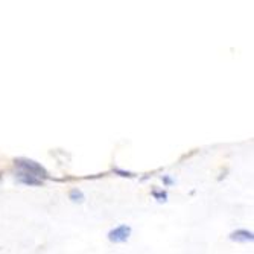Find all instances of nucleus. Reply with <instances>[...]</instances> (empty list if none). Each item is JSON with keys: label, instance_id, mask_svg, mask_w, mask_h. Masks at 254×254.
Segmentation results:
<instances>
[{"label": "nucleus", "instance_id": "423d86ee", "mask_svg": "<svg viewBox=\"0 0 254 254\" xmlns=\"http://www.w3.org/2000/svg\"><path fill=\"white\" fill-rule=\"evenodd\" d=\"M151 195H152L158 202H166V201H168V192H165V190H152Z\"/></svg>", "mask_w": 254, "mask_h": 254}, {"label": "nucleus", "instance_id": "20e7f679", "mask_svg": "<svg viewBox=\"0 0 254 254\" xmlns=\"http://www.w3.org/2000/svg\"><path fill=\"white\" fill-rule=\"evenodd\" d=\"M230 239L235 241V242H242V244H247V242H253L254 241V235L253 232H248L245 228H239L236 232H233L230 235Z\"/></svg>", "mask_w": 254, "mask_h": 254}, {"label": "nucleus", "instance_id": "39448f33", "mask_svg": "<svg viewBox=\"0 0 254 254\" xmlns=\"http://www.w3.org/2000/svg\"><path fill=\"white\" fill-rule=\"evenodd\" d=\"M68 199H70L72 202H84L85 195H84L82 190H79V189H72L70 193H68Z\"/></svg>", "mask_w": 254, "mask_h": 254}, {"label": "nucleus", "instance_id": "7ed1b4c3", "mask_svg": "<svg viewBox=\"0 0 254 254\" xmlns=\"http://www.w3.org/2000/svg\"><path fill=\"white\" fill-rule=\"evenodd\" d=\"M17 181L20 184L29 186V188H41V186H44V180H41L38 177H34L31 174H26V172H21V171H18V174H17Z\"/></svg>", "mask_w": 254, "mask_h": 254}, {"label": "nucleus", "instance_id": "6e6552de", "mask_svg": "<svg viewBox=\"0 0 254 254\" xmlns=\"http://www.w3.org/2000/svg\"><path fill=\"white\" fill-rule=\"evenodd\" d=\"M161 181H163L165 184H168V186H169V184H174V180L169 178L168 175H163V177H161Z\"/></svg>", "mask_w": 254, "mask_h": 254}, {"label": "nucleus", "instance_id": "f03ea898", "mask_svg": "<svg viewBox=\"0 0 254 254\" xmlns=\"http://www.w3.org/2000/svg\"><path fill=\"white\" fill-rule=\"evenodd\" d=\"M132 233V228L127 224H121L118 227H114L113 230H110L108 233V241L113 244H124L129 239Z\"/></svg>", "mask_w": 254, "mask_h": 254}, {"label": "nucleus", "instance_id": "1a4fd4ad", "mask_svg": "<svg viewBox=\"0 0 254 254\" xmlns=\"http://www.w3.org/2000/svg\"><path fill=\"white\" fill-rule=\"evenodd\" d=\"M0 180H2V172H0Z\"/></svg>", "mask_w": 254, "mask_h": 254}, {"label": "nucleus", "instance_id": "f257e3e1", "mask_svg": "<svg viewBox=\"0 0 254 254\" xmlns=\"http://www.w3.org/2000/svg\"><path fill=\"white\" fill-rule=\"evenodd\" d=\"M14 166L21 172L31 174V175L38 177L41 180H49L51 178L49 172L46 171L40 163H37L35 160H31V158H15L14 160Z\"/></svg>", "mask_w": 254, "mask_h": 254}, {"label": "nucleus", "instance_id": "0eeeda50", "mask_svg": "<svg viewBox=\"0 0 254 254\" xmlns=\"http://www.w3.org/2000/svg\"><path fill=\"white\" fill-rule=\"evenodd\" d=\"M114 174H118L119 177H124V178H134L135 177V174H132V172H128V171H122V169H114L113 171Z\"/></svg>", "mask_w": 254, "mask_h": 254}]
</instances>
